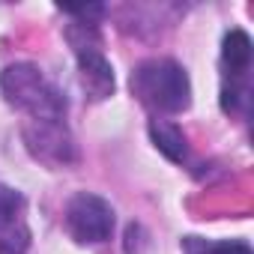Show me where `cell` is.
<instances>
[{
    "instance_id": "4",
    "label": "cell",
    "mask_w": 254,
    "mask_h": 254,
    "mask_svg": "<svg viewBox=\"0 0 254 254\" xmlns=\"http://www.w3.org/2000/svg\"><path fill=\"white\" fill-rule=\"evenodd\" d=\"M24 141H27V150L39 162L66 165L75 159V147H72V138L66 132L63 120H33L24 129Z\"/></svg>"
},
{
    "instance_id": "5",
    "label": "cell",
    "mask_w": 254,
    "mask_h": 254,
    "mask_svg": "<svg viewBox=\"0 0 254 254\" xmlns=\"http://www.w3.org/2000/svg\"><path fill=\"white\" fill-rule=\"evenodd\" d=\"M24 197L0 183V254H24L27 248V224H24Z\"/></svg>"
},
{
    "instance_id": "6",
    "label": "cell",
    "mask_w": 254,
    "mask_h": 254,
    "mask_svg": "<svg viewBox=\"0 0 254 254\" xmlns=\"http://www.w3.org/2000/svg\"><path fill=\"white\" fill-rule=\"evenodd\" d=\"M221 60H224L227 75H230V87H224V90L248 93V87H245V75H248V66H251V39H248L245 30H230V33L224 36Z\"/></svg>"
},
{
    "instance_id": "2",
    "label": "cell",
    "mask_w": 254,
    "mask_h": 254,
    "mask_svg": "<svg viewBox=\"0 0 254 254\" xmlns=\"http://www.w3.org/2000/svg\"><path fill=\"white\" fill-rule=\"evenodd\" d=\"M0 90L9 105L30 114V120H63L66 114V96L33 63L6 66L0 75Z\"/></svg>"
},
{
    "instance_id": "8",
    "label": "cell",
    "mask_w": 254,
    "mask_h": 254,
    "mask_svg": "<svg viewBox=\"0 0 254 254\" xmlns=\"http://www.w3.org/2000/svg\"><path fill=\"white\" fill-rule=\"evenodd\" d=\"M200 254H254V251L248 242L227 239V242H215V245H200Z\"/></svg>"
},
{
    "instance_id": "7",
    "label": "cell",
    "mask_w": 254,
    "mask_h": 254,
    "mask_svg": "<svg viewBox=\"0 0 254 254\" xmlns=\"http://www.w3.org/2000/svg\"><path fill=\"white\" fill-rule=\"evenodd\" d=\"M150 138L153 144L159 147V153H165L171 162H186L189 156V144H186V135L177 123L171 120H150Z\"/></svg>"
},
{
    "instance_id": "1",
    "label": "cell",
    "mask_w": 254,
    "mask_h": 254,
    "mask_svg": "<svg viewBox=\"0 0 254 254\" xmlns=\"http://www.w3.org/2000/svg\"><path fill=\"white\" fill-rule=\"evenodd\" d=\"M132 93L156 114H180L191 105V81L177 60H147L132 72Z\"/></svg>"
},
{
    "instance_id": "3",
    "label": "cell",
    "mask_w": 254,
    "mask_h": 254,
    "mask_svg": "<svg viewBox=\"0 0 254 254\" xmlns=\"http://www.w3.org/2000/svg\"><path fill=\"white\" fill-rule=\"evenodd\" d=\"M66 227H69L72 239L81 245L105 242L114 230V206L99 194L81 191L66 206Z\"/></svg>"
}]
</instances>
